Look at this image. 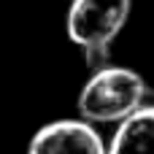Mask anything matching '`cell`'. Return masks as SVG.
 I'll use <instances>...</instances> for the list:
<instances>
[{"instance_id":"cell-1","label":"cell","mask_w":154,"mask_h":154,"mask_svg":"<svg viewBox=\"0 0 154 154\" xmlns=\"http://www.w3.org/2000/svg\"><path fill=\"white\" fill-rule=\"evenodd\" d=\"M149 97L143 76L125 65H103L92 70L79 92V119L89 125H111L127 119Z\"/></svg>"},{"instance_id":"cell-2","label":"cell","mask_w":154,"mask_h":154,"mask_svg":"<svg viewBox=\"0 0 154 154\" xmlns=\"http://www.w3.org/2000/svg\"><path fill=\"white\" fill-rule=\"evenodd\" d=\"M133 0H70L65 14V32L70 43L84 51L87 68L108 65L111 43L127 24Z\"/></svg>"},{"instance_id":"cell-3","label":"cell","mask_w":154,"mask_h":154,"mask_svg":"<svg viewBox=\"0 0 154 154\" xmlns=\"http://www.w3.org/2000/svg\"><path fill=\"white\" fill-rule=\"evenodd\" d=\"M27 154H106V141L84 119H54L35 130Z\"/></svg>"},{"instance_id":"cell-4","label":"cell","mask_w":154,"mask_h":154,"mask_svg":"<svg viewBox=\"0 0 154 154\" xmlns=\"http://www.w3.org/2000/svg\"><path fill=\"white\" fill-rule=\"evenodd\" d=\"M106 154H154V103H143L119 122Z\"/></svg>"},{"instance_id":"cell-5","label":"cell","mask_w":154,"mask_h":154,"mask_svg":"<svg viewBox=\"0 0 154 154\" xmlns=\"http://www.w3.org/2000/svg\"><path fill=\"white\" fill-rule=\"evenodd\" d=\"M68 3H70V0H68Z\"/></svg>"}]
</instances>
